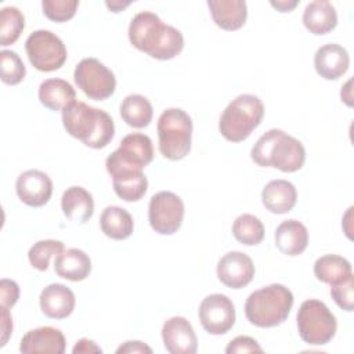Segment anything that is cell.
Listing matches in <instances>:
<instances>
[{
	"mask_svg": "<svg viewBox=\"0 0 354 354\" xmlns=\"http://www.w3.org/2000/svg\"><path fill=\"white\" fill-rule=\"evenodd\" d=\"M100 225L102 232L115 241L127 239L134 230L131 214L119 206H106L100 216Z\"/></svg>",
	"mask_w": 354,
	"mask_h": 354,
	"instance_id": "obj_26",
	"label": "cell"
},
{
	"mask_svg": "<svg viewBox=\"0 0 354 354\" xmlns=\"http://www.w3.org/2000/svg\"><path fill=\"white\" fill-rule=\"evenodd\" d=\"M73 79L76 86L94 101L109 98L116 88V77L97 58H83L75 68Z\"/></svg>",
	"mask_w": 354,
	"mask_h": 354,
	"instance_id": "obj_10",
	"label": "cell"
},
{
	"mask_svg": "<svg viewBox=\"0 0 354 354\" xmlns=\"http://www.w3.org/2000/svg\"><path fill=\"white\" fill-rule=\"evenodd\" d=\"M79 7L77 0H43V14L54 22H65L75 17Z\"/></svg>",
	"mask_w": 354,
	"mask_h": 354,
	"instance_id": "obj_34",
	"label": "cell"
},
{
	"mask_svg": "<svg viewBox=\"0 0 354 354\" xmlns=\"http://www.w3.org/2000/svg\"><path fill=\"white\" fill-rule=\"evenodd\" d=\"M184 218L183 199L170 191L155 194L148 205V220L152 230L160 235L177 232Z\"/></svg>",
	"mask_w": 354,
	"mask_h": 354,
	"instance_id": "obj_11",
	"label": "cell"
},
{
	"mask_svg": "<svg viewBox=\"0 0 354 354\" xmlns=\"http://www.w3.org/2000/svg\"><path fill=\"white\" fill-rule=\"evenodd\" d=\"M250 156L261 167H274L285 173H293L303 167L306 149L297 138L279 129H271L256 141Z\"/></svg>",
	"mask_w": 354,
	"mask_h": 354,
	"instance_id": "obj_3",
	"label": "cell"
},
{
	"mask_svg": "<svg viewBox=\"0 0 354 354\" xmlns=\"http://www.w3.org/2000/svg\"><path fill=\"white\" fill-rule=\"evenodd\" d=\"M274 8H277L278 11H281V12H289V11H292L297 4H299V1L297 0H292V1H286V0H278V1H271L270 3Z\"/></svg>",
	"mask_w": 354,
	"mask_h": 354,
	"instance_id": "obj_41",
	"label": "cell"
},
{
	"mask_svg": "<svg viewBox=\"0 0 354 354\" xmlns=\"http://www.w3.org/2000/svg\"><path fill=\"white\" fill-rule=\"evenodd\" d=\"M351 274L350 261L339 254H325L314 263V275L324 283L335 285Z\"/></svg>",
	"mask_w": 354,
	"mask_h": 354,
	"instance_id": "obj_27",
	"label": "cell"
},
{
	"mask_svg": "<svg viewBox=\"0 0 354 354\" xmlns=\"http://www.w3.org/2000/svg\"><path fill=\"white\" fill-rule=\"evenodd\" d=\"M217 277L221 283L231 289H241L249 285L254 277L252 259L238 250L225 253L217 263Z\"/></svg>",
	"mask_w": 354,
	"mask_h": 354,
	"instance_id": "obj_13",
	"label": "cell"
},
{
	"mask_svg": "<svg viewBox=\"0 0 354 354\" xmlns=\"http://www.w3.org/2000/svg\"><path fill=\"white\" fill-rule=\"evenodd\" d=\"M232 235L242 245L254 246L264 238V225L256 216L245 213L235 218L232 224Z\"/></svg>",
	"mask_w": 354,
	"mask_h": 354,
	"instance_id": "obj_30",
	"label": "cell"
},
{
	"mask_svg": "<svg viewBox=\"0 0 354 354\" xmlns=\"http://www.w3.org/2000/svg\"><path fill=\"white\" fill-rule=\"evenodd\" d=\"M207 7L214 24L224 30H238L246 22L248 7L242 0H209Z\"/></svg>",
	"mask_w": 354,
	"mask_h": 354,
	"instance_id": "obj_21",
	"label": "cell"
},
{
	"mask_svg": "<svg viewBox=\"0 0 354 354\" xmlns=\"http://www.w3.org/2000/svg\"><path fill=\"white\" fill-rule=\"evenodd\" d=\"M198 315L207 333L224 335L235 324V306L228 296L213 293L202 300Z\"/></svg>",
	"mask_w": 354,
	"mask_h": 354,
	"instance_id": "obj_12",
	"label": "cell"
},
{
	"mask_svg": "<svg viewBox=\"0 0 354 354\" xmlns=\"http://www.w3.org/2000/svg\"><path fill=\"white\" fill-rule=\"evenodd\" d=\"M330 296L335 303L344 311L354 310V277L353 274L343 281L330 285Z\"/></svg>",
	"mask_w": 354,
	"mask_h": 354,
	"instance_id": "obj_35",
	"label": "cell"
},
{
	"mask_svg": "<svg viewBox=\"0 0 354 354\" xmlns=\"http://www.w3.org/2000/svg\"><path fill=\"white\" fill-rule=\"evenodd\" d=\"M1 82L8 86L21 83L26 75V68L15 51L1 50L0 53Z\"/></svg>",
	"mask_w": 354,
	"mask_h": 354,
	"instance_id": "obj_33",
	"label": "cell"
},
{
	"mask_svg": "<svg viewBox=\"0 0 354 354\" xmlns=\"http://www.w3.org/2000/svg\"><path fill=\"white\" fill-rule=\"evenodd\" d=\"M112 185L115 194L126 202L140 201L147 189L148 180L142 171H129L112 177Z\"/></svg>",
	"mask_w": 354,
	"mask_h": 354,
	"instance_id": "obj_29",
	"label": "cell"
},
{
	"mask_svg": "<svg viewBox=\"0 0 354 354\" xmlns=\"http://www.w3.org/2000/svg\"><path fill=\"white\" fill-rule=\"evenodd\" d=\"M297 330L301 340L311 346L329 343L337 329V322L328 306L317 299L304 300L296 315Z\"/></svg>",
	"mask_w": 354,
	"mask_h": 354,
	"instance_id": "obj_7",
	"label": "cell"
},
{
	"mask_svg": "<svg viewBox=\"0 0 354 354\" xmlns=\"http://www.w3.org/2000/svg\"><path fill=\"white\" fill-rule=\"evenodd\" d=\"M64 250V242L57 239H43L33 243V246L28 252V259L33 268L39 271H46L50 266V260L61 254Z\"/></svg>",
	"mask_w": 354,
	"mask_h": 354,
	"instance_id": "obj_32",
	"label": "cell"
},
{
	"mask_svg": "<svg viewBox=\"0 0 354 354\" xmlns=\"http://www.w3.org/2000/svg\"><path fill=\"white\" fill-rule=\"evenodd\" d=\"M19 299V286L15 281L3 278L0 281V303L1 307L11 308Z\"/></svg>",
	"mask_w": 354,
	"mask_h": 354,
	"instance_id": "obj_37",
	"label": "cell"
},
{
	"mask_svg": "<svg viewBox=\"0 0 354 354\" xmlns=\"http://www.w3.org/2000/svg\"><path fill=\"white\" fill-rule=\"evenodd\" d=\"M39 101L51 111H64L76 101V91L64 79H47L39 86Z\"/></svg>",
	"mask_w": 354,
	"mask_h": 354,
	"instance_id": "obj_25",
	"label": "cell"
},
{
	"mask_svg": "<svg viewBox=\"0 0 354 354\" xmlns=\"http://www.w3.org/2000/svg\"><path fill=\"white\" fill-rule=\"evenodd\" d=\"M129 40L140 51L160 61L171 59L184 47V36L151 11L136 14L129 25Z\"/></svg>",
	"mask_w": 354,
	"mask_h": 354,
	"instance_id": "obj_1",
	"label": "cell"
},
{
	"mask_svg": "<svg viewBox=\"0 0 354 354\" xmlns=\"http://www.w3.org/2000/svg\"><path fill=\"white\" fill-rule=\"evenodd\" d=\"M340 97H342V101H344L348 106L353 105V97H351V80H348L346 83L344 87H342V91H340Z\"/></svg>",
	"mask_w": 354,
	"mask_h": 354,
	"instance_id": "obj_42",
	"label": "cell"
},
{
	"mask_svg": "<svg viewBox=\"0 0 354 354\" xmlns=\"http://www.w3.org/2000/svg\"><path fill=\"white\" fill-rule=\"evenodd\" d=\"M62 124L69 136L93 149L106 147L115 136L112 118L82 101H73L62 111Z\"/></svg>",
	"mask_w": 354,
	"mask_h": 354,
	"instance_id": "obj_2",
	"label": "cell"
},
{
	"mask_svg": "<svg viewBox=\"0 0 354 354\" xmlns=\"http://www.w3.org/2000/svg\"><path fill=\"white\" fill-rule=\"evenodd\" d=\"M227 354H236V353H263V348L259 343L250 336H236L232 339L228 346L225 347Z\"/></svg>",
	"mask_w": 354,
	"mask_h": 354,
	"instance_id": "obj_36",
	"label": "cell"
},
{
	"mask_svg": "<svg viewBox=\"0 0 354 354\" xmlns=\"http://www.w3.org/2000/svg\"><path fill=\"white\" fill-rule=\"evenodd\" d=\"M303 25L313 35H326L337 25L336 8L326 0L311 1L304 8Z\"/></svg>",
	"mask_w": 354,
	"mask_h": 354,
	"instance_id": "obj_22",
	"label": "cell"
},
{
	"mask_svg": "<svg viewBox=\"0 0 354 354\" xmlns=\"http://www.w3.org/2000/svg\"><path fill=\"white\" fill-rule=\"evenodd\" d=\"M264 207L274 214L290 212L297 202L296 187L288 180H272L261 191Z\"/></svg>",
	"mask_w": 354,
	"mask_h": 354,
	"instance_id": "obj_19",
	"label": "cell"
},
{
	"mask_svg": "<svg viewBox=\"0 0 354 354\" xmlns=\"http://www.w3.org/2000/svg\"><path fill=\"white\" fill-rule=\"evenodd\" d=\"M61 209L66 218L75 223H86L94 213L93 195L83 187H69L61 198Z\"/></svg>",
	"mask_w": 354,
	"mask_h": 354,
	"instance_id": "obj_24",
	"label": "cell"
},
{
	"mask_svg": "<svg viewBox=\"0 0 354 354\" xmlns=\"http://www.w3.org/2000/svg\"><path fill=\"white\" fill-rule=\"evenodd\" d=\"M25 51L29 62L40 72L59 69L68 57L64 41L55 33L44 29L35 30L28 36Z\"/></svg>",
	"mask_w": 354,
	"mask_h": 354,
	"instance_id": "obj_9",
	"label": "cell"
},
{
	"mask_svg": "<svg viewBox=\"0 0 354 354\" xmlns=\"http://www.w3.org/2000/svg\"><path fill=\"white\" fill-rule=\"evenodd\" d=\"M275 245L286 256L301 254L308 245V231L303 223L290 218L282 221L275 230Z\"/></svg>",
	"mask_w": 354,
	"mask_h": 354,
	"instance_id": "obj_20",
	"label": "cell"
},
{
	"mask_svg": "<svg viewBox=\"0 0 354 354\" xmlns=\"http://www.w3.org/2000/svg\"><path fill=\"white\" fill-rule=\"evenodd\" d=\"M153 109L149 100L141 94H130L120 104V116L131 127H147L152 120Z\"/></svg>",
	"mask_w": 354,
	"mask_h": 354,
	"instance_id": "obj_28",
	"label": "cell"
},
{
	"mask_svg": "<svg viewBox=\"0 0 354 354\" xmlns=\"http://www.w3.org/2000/svg\"><path fill=\"white\" fill-rule=\"evenodd\" d=\"M12 333V318L7 307H1V343L0 347L6 346L8 337Z\"/></svg>",
	"mask_w": 354,
	"mask_h": 354,
	"instance_id": "obj_39",
	"label": "cell"
},
{
	"mask_svg": "<svg viewBox=\"0 0 354 354\" xmlns=\"http://www.w3.org/2000/svg\"><path fill=\"white\" fill-rule=\"evenodd\" d=\"M25 28V17L17 7H4L0 11V46L14 44Z\"/></svg>",
	"mask_w": 354,
	"mask_h": 354,
	"instance_id": "obj_31",
	"label": "cell"
},
{
	"mask_svg": "<svg viewBox=\"0 0 354 354\" xmlns=\"http://www.w3.org/2000/svg\"><path fill=\"white\" fill-rule=\"evenodd\" d=\"M159 151L170 160H181L191 151L192 120L180 108L165 109L156 124Z\"/></svg>",
	"mask_w": 354,
	"mask_h": 354,
	"instance_id": "obj_6",
	"label": "cell"
},
{
	"mask_svg": "<svg viewBox=\"0 0 354 354\" xmlns=\"http://www.w3.org/2000/svg\"><path fill=\"white\" fill-rule=\"evenodd\" d=\"M153 159L152 140L142 133L127 134L118 149H115L105 160L106 171L111 177L120 173L142 171Z\"/></svg>",
	"mask_w": 354,
	"mask_h": 354,
	"instance_id": "obj_8",
	"label": "cell"
},
{
	"mask_svg": "<svg viewBox=\"0 0 354 354\" xmlns=\"http://www.w3.org/2000/svg\"><path fill=\"white\" fill-rule=\"evenodd\" d=\"M54 270L58 277L72 282H79L90 275L91 260L83 250L71 248L55 257Z\"/></svg>",
	"mask_w": 354,
	"mask_h": 354,
	"instance_id": "obj_23",
	"label": "cell"
},
{
	"mask_svg": "<svg viewBox=\"0 0 354 354\" xmlns=\"http://www.w3.org/2000/svg\"><path fill=\"white\" fill-rule=\"evenodd\" d=\"M129 4H130V1H118V0L105 1V6H106L112 12H119V11H122L124 7H127Z\"/></svg>",
	"mask_w": 354,
	"mask_h": 354,
	"instance_id": "obj_43",
	"label": "cell"
},
{
	"mask_svg": "<svg viewBox=\"0 0 354 354\" xmlns=\"http://www.w3.org/2000/svg\"><path fill=\"white\" fill-rule=\"evenodd\" d=\"M39 304L46 317L53 319H64L73 313L76 299L68 286L62 283H51L41 290Z\"/></svg>",
	"mask_w": 354,
	"mask_h": 354,
	"instance_id": "obj_18",
	"label": "cell"
},
{
	"mask_svg": "<svg viewBox=\"0 0 354 354\" xmlns=\"http://www.w3.org/2000/svg\"><path fill=\"white\" fill-rule=\"evenodd\" d=\"M350 66V57L344 47L336 43L321 46L314 55L317 73L326 80H336L343 76Z\"/></svg>",
	"mask_w": 354,
	"mask_h": 354,
	"instance_id": "obj_17",
	"label": "cell"
},
{
	"mask_svg": "<svg viewBox=\"0 0 354 354\" xmlns=\"http://www.w3.org/2000/svg\"><path fill=\"white\" fill-rule=\"evenodd\" d=\"M293 300V295L286 286L271 283L249 295L245 303V315L254 326L272 328L286 321Z\"/></svg>",
	"mask_w": 354,
	"mask_h": 354,
	"instance_id": "obj_4",
	"label": "cell"
},
{
	"mask_svg": "<svg viewBox=\"0 0 354 354\" xmlns=\"http://www.w3.org/2000/svg\"><path fill=\"white\" fill-rule=\"evenodd\" d=\"M72 353L73 354H77V353H102V350H101V347L100 346H97L93 340H88V339H86V337H83V339H80L76 344H75V347L72 348Z\"/></svg>",
	"mask_w": 354,
	"mask_h": 354,
	"instance_id": "obj_40",
	"label": "cell"
},
{
	"mask_svg": "<svg viewBox=\"0 0 354 354\" xmlns=\"http://www.w3.org/2000/svg\"><path fill=\"white\" fill-rule=\"evenodd\" d=\"M15 191L21 202L32 207H40L53 195V181L44 171L36 169L26 170L18 176Z\"/></svg>",
	"mask_w": 354,
	"mask_h": 354,
	"instance_id": "obj_14",
	"label": "cell"
},
{
	"mask_svg": "<svg viewBox=\"0 0 354 354\" xmlns=\"http://www.w3.org/2000/svg\"><path fill=\"white\" fill-rule=\"evenodd\" d=\"M66 340L64 333L53 326H40L26 332L19 343V351L24 354H64Z\"/></svg>",
	"mask_w": 354,
	"mask_h": 354,
	"instance_id": "obj_16",
	"label": "cell"
},
{
	"mask_svg": "<svg viewBox=\"0 0 354 354\" xmlns=\"http://www.w3.org/2000/svg\"><path fill=\"white\" fill-rule=\"evenodd\" d=\"M124 353H148L151 354L152 353V348L149 346H147L145 343L140 342V340H129V342H124L120 347H118L116 350V354H124Z\"/></svg>",
	"mask_w": 354,
	"mask_h": 354,
	"instance_id": "obj_38",
	"label": "cell"
},
{
	"mask_svg": "<svg viewBox=\"0 0 354 354\" xmlns=\"http://www.w3.org/2000/svg\"><path fill=\"white\" fill-rule=\"evenodd\" d=\"M163 346L170 354H195L198 339L192 325L184 317H171L162 326Z\"/></svg>",
	"mask_w": 354,
	"mask_h": 354,
	"instance_id": "obj_15",
	"label": "cell"
},
{
	"mask_svg": "<svg viewBox=\"0 0 354 354\" xmlns=\"http://www.w3.org/2000/svg\"><path fill=\"white\" fill-rule=\"evenodd\" d=\"M263 116L264 105L261 100L253 94H241L223 111L218 130L225 140L241 142L261 123Z\"/></svg>",
	"mask_w": 354,
	"mask_h": 354,
	"instance_id": "obj_5",
	"label": "cell"
}]
</instances>
